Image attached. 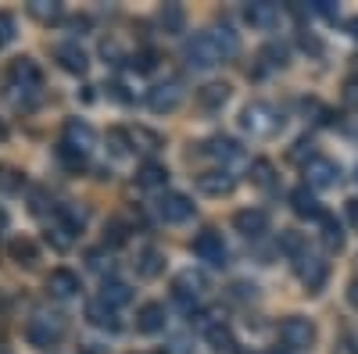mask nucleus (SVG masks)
Masks as SVG:
<instances>
[{"label":"nucleus","mask_w":358,"mask_h":354,"mask_svg":"<svg viewBox=\"0 0 358 354\" xmlns=\"http://www.w3.org/2000/svg\"><path fill=\"white\" fill-rule=\"evenodd\" d=\"M33 212H36V215H43V212H47V197H43V190H36V193H33Z\"/></svg>","instance_id":"obj_50"},{"label":"nucleus","mask_w":358,"mask_h":354,"mask_svg":"<svg viewBox=\"0 0 358 354\" xmlns=\"http://www.w3.org/2000/svg\"><path fill=\"white\" fill-rule=\"evenodd\" d=\"M126 240H129V229H126L122 222H118V219L104 226V247H122Z\"/></svg>","instance_id":"obj_39"},{"label":"nucleus","mask_w":358,"mask_h":354,"mask_svg":"<svg viewBox=\"0 0 358 354\" xmlns=\"http://www.w3.org/2000/svg\"><path fill=\"white\" fill-rule=\"evenodd\" d=\"M251 183L258 186V190H273L276 186V165L268 161V158H258V161H251Z\"/></svg>","instance_id":"obj_28"},{"label":"nucleus","mask_w":358,"mask_h":354,"mask_svg":"<svg viewBox=\"0 0 358 354\" xmlns=\"http://www.w3.org/2000/svg\"><path fill=\"white\" fill-rule=\"evenodd\" d=\"M158 215L165 219V222H187L190 215H194V200L187 197V193H165V197H158Z\"/></svg>","instance_id":"obj_11"},{"label":"nucleus","mask_w":358,"mask_h":354,"mask_svg":"<svg viewBox=\"0 0 358 354\" xmlns=\"http://www.w3.org/2000/svg\"><path fill=\"white\" fill-rule=\"evenodd\" d=\"M315 154H312V140L308 136H301L294 147H290V161H297V165H308Z\"/></svg>","instance_id":"obj_42"},{"label":"nucleus","mask_w":358,"mask_h":354,"mask_svg":"<svg viewBox=\"0 0 358 354\" xmlns=\"http://www.w3.org/2000/svg\"><path fill=\"white\" fill-rule=\"evenodd\" d=\"M104 90H108V94H111L118 104H129V101H133V94H126V86H122V82H108Z\"/></svg>","instance_id":"obj_44"},{"label":"nucleus","mask_w":358,"mask_h":354,"mask_svg":"<svg viewBox=\"0 0 358 354\" xmlns=\"http://www.w3.org/2000/svg\"><path fill=\"white\" fill-rule=\"evenodd\" d=\"M348 222L358 229V197H351V200H348Z\"/></svg>","instance_id":"obj_51"},{"label":"nucleus","mask_w":358,"mask_h":354,"mask_svg":"<svg viewBox=\"0 0 358 354\" xmlns=\"http://www.w3.org/2000/svg\"><path fill=\"white\" fill-rule=\"evenodd\" d=\"M204 340H208V347L219 351V354H236V340H233L226 322H212V326L204 330Z\"/></svg>","instance_id":"obj_23"},{"label":"nucleus","mask_w":358,"mask_h":354,"mask_svg":"<svg viewBox=\"0 0 358 354\" xmlns=\"http://www.w3.org/2000/svg\"><path fill=\"white\" fill-rule=\"evenodd\" d=\"M348 33H351V40H358V15L348 18Z\"/></svg>","instance_id":"obj_55"},{"label":"nucleus","mask_w":358,"mask_h":354,"mask_svg":"<svg viewBox=\"0 0 358 354\" xmlns=\"http://www.w3.org/2000/svg\"><path fill=\"white\" fill-rule=\"evenodd\" d=\"M158 22H162V29H165L169 36H179L187 29V11L179 8V4H165L162 15H158Z\"/></svg>","instance_id":"obj_29"},{"label":"nucleus","mask_w":358,"mask_h":354,"mask_svg":"<svg viewBox=\"0 0 358 354\" xmlns=\"http://www.w3.org/2000/svg\"><path fill=\"white\" fill-rule=\"evenodd\" d=\"M355 175H358V168H355Z\"/></svg>","instance_id":"obj_59"},{"label":"nucleus","mask_w":358,"mask_h":354,"mask_svg":"<svg viewBox=\"0 0 358 354\" xmlns=\"http://www.w3.org/2000/svg\"><path fill=\"white\" fill-rule=\"evenodd\" d=\"M86 318H90V326H97V330H108V333H118V315H115V308L111 304H104V301H90L86 304Z\"/></svg>","instance_id":"obj_19"},{"label":"nucleus","mask_w":358,"mask_h":354,"mask_svg":"<svg viewBox=\"0 0 358 354\" xmlns=\"http://www.w3.org/2000/svg\"><path fill=\"white\" fill-rule=\"evenodd\" d=\"M319 226H322V247H326V251H341V247H344V229H341V222H337L334 215L322 212Z\"/></svg>","instance_id":"obj_30"},{"label":"nucleus","mask_w":358,"mask_h":354,"mask_svg":"<svg viewBox=\"0 0 358 354\" xmlns=\"http://www.w3.org/2000/svg\"><path fill=\"white\" fill-rule=\"evenodd\" d=\"M15 40V15L11 11H0V43H11Z\"/></svg>","instance_id":"obj_43"},{"label":"nucleus","mask_w":358,"mask_h":354,"mask_svg":"<svg viewBox=\"0 0 358 354\" xmlns=\"http://www.w3.org/2000/svg\"><path fill=\"white\" fill-rule=\"evenodd\" d=\"M301 47H305V50H312V54H322V43H319L315 36H308V33H301Z\"/></svg>","instance_id":"obj_49"},{"label":"nucleus","mask_w":358,"mask_h":354,"mask_svg":"<svg viewBox=\"0 0 358 354\" xmlns=\"http://www.w3.org/2000/svg\"><path fill=\"white\" fill-rule=\"evenodd\" d=\"M315 11H319V15H326V18H337L334 0H315Z\"/></svg>","instance_id":"obj_47"},{"label":"nucleus","mask_w":358,"mask_h":354,"mask_svg":"<svg viewBox=\"0 0 358 354\" xmlns=\"http://www.w3.org/2000/svg\"><path fill=\"white\" fill-rule=\"evenodd\" d=\"M72 236H76V233H69L62 222H54V226L47 229V240L54 244V251H69V247H72Z\"/></svg>","instance_id":"obj_40"},{"label":"nucleus","mask_w":358,"mask_h":354,"mask_svg":"<svg viewBox=\"0 0 358 354\" xmlns=\"http://www.w3.org/2000/svg\"><path fill=\"white\" fill-rule=\"evenodd\" d=\"M241 126H244V133H251V136H276V133L283 129V115H280L273 104L255 101V104L244 108Z\"/></svg>","instance_id":"obj_2"},{"label":"nucleus","mask_w":358,"mask_h":354,"mask_svg":"<svg viewBox=\"0 0 358 354\" xmlns=\"http://www.w3.org/2000/svg\"><path fill=\"white\" fill-rule=\"evenodd\" d=\"M83 354H108V351H101L97 344H86V347H83Z\"/></svg>","instance_id":"obj_56"},{"label":"nucleus","mask_w":358,"mask_h":354,"mask_svg":"<svg viewBox=\"0 0 358 354\" xmlns=\"http://www.w3.org/2000/svg\"><path fill=\"white\" fill-rule=\"evenodd\" d=\"M69 29H72V33H79V36H83L86 29H90V18H86V15H76V18H69Z\"/></svg>","instance_id":"obj_46"},{"label":"nucleus","mask_w":358,"mask_h":354,"mask_svg":"<svg viewBox=\"0 0 358 354\" xmlns=\"http://www.w3.org/2000/svg\"><path fill=\"white\" fill-rule=\"evenodd\" d=\"M244 18L248 25L255 29H276L280 25V4H268V0H251L244 8Z\"/></svg>","instance_id":"obj_14"},{"label":"nucleus","mask_w":358,"mask_h":354,"mask_svg":"<svg viewBox=\"0 0 358 354\" xmlns=\"http://www.w3.org/2000/svg\"><path fill=\"white\" fill-rule=\"evenodd\" d=\"M108 151H111L115 158H126V154L133 151V133H126V129H108Z\"/></svg>","instance_id":"obj_34"},{"label":"nucleus","mask_w":358,"mask_h":354,"mask_svg":"<svg viewBox=\"0 0 358 354\" xmlns=\"http://www.w3.org/2000/svg\"><path fill=\"white\" fill-rule=\"evenodd\" d=\"M201 290H204V276H197V272H179L176 283H172V297H176V304L183 308V311H194Z\"/></svg>","instance_id":"obj_7"},{"label":"nucleus","mask_w":358,"mask_h":354,"mask_svg":"<svg viewBox=\"0 0 358 354\" xmlns=\"http://www.w3.org/2000/svg\"><path fill=\"white\" fill-rule=\"evenodd\" d=\"M57 161H62L69 172H83L86 168V154L76 151V147H69L65 140H62V147H57Z\"/></svg>","instance_id":"obj_36"},{"label":"nucleus","mask_w":358,"mask_h":354,"mask_svg":"<svg viewBox=\"0 0 358 354\" xmlns=\"http://www.w3.org/2000/svg\"><path fill=\"white\" fill-rule=\"evenodd\" d=\"M29 15L43 25H54V22H62V4L57 0H29Z\"/></svg>","instance_id":"obj_31"},{"label":"nucleus","mask_w":358,"mask_h":354,"mask_svg":"<svg viewBox=\"0 0 358 354\" xmlns=\"http://www.w3.org/2000/svg\"><path fill=\"white\" fill-rule=\"evenodd\" d=\"M348 301L358 308V276H355V279H351V286H348Z\"/></svg>","instance_id":"obj_54"},{"label":"nucleus","mask_w":358,"mask_h":354,"mask_svg":"<svg viewBox=\"0 0 358 354\" xmlns=\"http://www.w3.org/2000/svg\"><path fill=\"white\" fill-rule=\"evenodd\" d=\"M65 330H69V318L65 315H57V311H36L33 318L25 322V340L33 344V347H40V351H47V347H54L57 340L65 337Z\"/></svg>","instance_id":"obj_1"},{"label":"nucleus","mask_w":358,"mask_h":354,"mask_svg":"<svg viewBox=\"0 0 358 354\" xmlns=\"http://www.w3.org/2000/svg\"><path fill=\"white\" fill-rule=\"evenodd\" d=\"M233 297H241V301L255 297V286H248V283H233Z\"/></svg>","instance_id":"obj_48"},{"label":"nucleus","mask_w":358,"mask_h":354,"mask_svg":"<svg viewBox=\"0 0 358 354\" xmlns=\"http://www.w3.org/2000/svg\"><path fill=\"white\" fill-rule=\"evenodd\" d=\"M334 354H358V347H355V344H351V340H341V344H337V351H334Z\"/></svg>","instance_id":"obj_53"},{"label":"nucleus","mask_w":358,"mask_h":354,"mask_svg":"<svg viewBox=\"0 0 358 354\" xmlns=\"http://www.w3.org/2000/svg\"><path fill=\"white\" fill-rule=\"evenodd\" d=\"M305 175H308V186L326 190V186H337L341 183V165L330 161V158H312L305 165Z\"/></svg>","instance_id":"obj_9"},{"label":"nucleus","mask_w":358,"mask_h":354,"mask_svg":"<svg viewBox=\"0 0 358 354\" xmlns=\"http://www.w3.org/2000/svg\"><path fill=\"white\" fill-rule=\"evenodd\" d=\"M229 86L226 82H208V86H201L197 90V104L204 108V111H222L226 104H229Z\"/></svg>","instance_id":"obj_20"},{"label":"nucleus","mask_w":358,"mask_h":354,"mask_svg":"<svg viewBox=\"0 0 358 354\" xmlns=\"http://www.w3.org/2000/svg\"><path fill=\"white\" fill-rule=\"evenodd\" d=\"M57 222H62L69 233H79L83 222H86V215L76 208V204H57Z\"/></svg>","instance_id":"obj_35"},{"label":"nucleus","mask_w":358,"mask_h":354,"mask_svg":"<svg viewBox=\"0 0 358 354\" xmlns=\"http://www.w3.org/2000/svg\"><path fill=\"white\" fill-rule=\"evenodd\" d=\"M162 272H165V258H162L155 247L140 251V258H136V276H143V279H155V276H162Z\"/></svg>","instance_id":"obj_27"},{"label":"nucleus","mask_w":358,"mask_h":354,"mask_svg":"<svg viewBox=\"0 0 358 354\" xmlns=\"http://www.w3.org/2000/svg\"><path fill=\"white\" fill-rule=\"evenodd\" d=\"M262 61H265L268 68H283V65H287V47H283V43H268V47L262 50Z\"/></svg>","instance_id":"obj_41"},{"label":"nucleus","mask_w":358,"mask_h":354,"mask_svg":"<svg viewBox=\"0 0 358 354\" xmlns=\"http://www.w3.org/2000/svg\"><path fill=\"white\" fill-rule=\"evenodd\" d=\"M208 36H212V43L219 47V54L226 57V61L241 54V36H236L229 25H212V29H208Z\"/></svg>","instance_id":"obj_22"},{"label":"nucleus","mask_w":358,"mask_h":354,"mask_svg":"<svg viewBox=\"0 0 358 354\" xmlns=\"http://www.w3.org/2000/svg\"><path fill=\"white\" fill-rule=\"evenodd\" d=\"M201 151L208 154V158H215V161H233V158H241V143L236 140H229V136H212Z\"/></svg>","instance_id":"obj_25"},{"label":"nucleus","mask_w":358,"mask_h":354,"mask_svg":"<svg viewBox=\"0 0 358 354\" xmlns=\"http://www.w3.org/2000/svg\"><path fill=\"white\" fill-rule=\"evenodd\" d=\"M280 340L287 344V351H308V347L315 344V322L305 318V315H290V318H283Z\"/></svg>","instance_id":"obj_3"},{"label":"nucleus","mask_w":358,"mask_h":354,"mask_svg":"<svg viewBox=\"0 0 358 354\" xmlns=\"http://www.w3.org/2000/svg\"><path fill=\"white\" fill-rule=\"evenodd\" d=\"M65 143L86 154L90 147L97 143V133L90 129V122H83V118H69V122H65Z\"/></svg>","instance_id":"obj_17"},{"label":"nucleus","mask_w":358,"mask_h":354,"mask_svg":"<svg viewBox=\"0 0 358 354\" xmlns=\"http://www.w3.org/2000/svg\"><path fill=\"white\" fill-rule=\"evenodd\" d=\"M280 251H283V254H294V258H305V254H308V251H305V236L294 233V229H287V233L280 236Z\"/></svg>","instance_id":"obj_37"},{"label":"nucleus","mask_w":358,"mask_h":354,"mask_svg":"<svg viewBox=\"0 0 358 354\" xmlns=\"http://www.w3.org/2000/svg\"><path fill=\"white\" fill-rule=\"evenodd\" d=\"M297 276H301L308 293H319L326 276H330V265H326L322 258H315V254H305V258H297Z\"/></svg>","instance_id":"obj_8"},{"label":"nucleus","mask_w":358,"mask_h":354,"mask_svg":"<svg viewBox=\"0 0 358 354\" xmlns=\"http://www.w3.org/2000/svg\"><path fill=\"white\" fill-rule=\"evenodd\" d=\"M165 304H158V301H147V304H140V311H136V330L140 333H162L165 330Z\"/></svg>","instance_id":"obj_18"},{"label":"nucleus","mask_w":358,"mask_h":354,"mask_svg":"<svg viewBox=\"0 0 358 354\" xmlns=\"http://www.w3.org/2000/svg\"><path fill=\"white\" fill-rule=\"evenodd\" d=\"M4 186H8V190H22L25 179H18V172H15V168H4Z\"/></svg>","instance_id":"obj_45"},{"label":"nucleus","mask_w":358,"mask_h":354,"mask_svg":"<svg viewBox=\"0 0 358 354\" xmlns=\"http://www.w3.org/2000/svg\"><path fill=\"white\" fill-rule=\"evenodd\" d=\"M233 175L229 172H222V168H212V172H201L197 175V190L204 193V197H226L229 190H233Z\"/></svg>","instance_id":"obj_15"},{"label":"nucleus","mask_w":358,"mask_h":354,"mask_svg":"<svg viewBox=\"0 0 358 354\" xmlns=\"http://www.w3.org/2000/svg\"><path fill=\"white\" fill-rule=\"evenodd\" d=\"M54 61L62 65L65 72H72V75H83L90 68V57H86V50L79 43H57L54 47Z\"/></svg>","instance_id":"obj_13"},{"label":"nucleus","mask_w":358,"mask_h":354,"mask_svg":"<svg viewBox=\"0 0 358 354\" xmlns=\"http://www.w3.org/2000/svg\"><path fill=\"white\" fill-rule=\"evenodd\" d=\"M165 183H169V168H165V165H158V161H143V165H140L136 186H143V190H162Z\"/></svg>","instance_id":"obj_24"},{"label":"nucleus","mask_w":358,"mask_h":354,"mask_svg":"<svg viewBox=\"0 0 358 354\" xmlns=\"http://www.w3.org/2000/svg\"><path fill=\"white\" fill-rule=\"evenodd\" d=\"M101 301H104V304H111V308H122V304H129V301H133V290H129L126 283H118V279H108V283H104V290H101Z\"/></svg>","instance_id":"obj_32"},{"label":"nucleus","mask_w":358,"mask_h":354,"mask_svg":"<svg viewBox=\"0 0 358 354\" xmlns=\"http://www.w3.org/2000/svg\"><path fill=\"white\" fill-rule=\"evenodd\" d=\"M8 254H11L15 265H25V269H33V265L40 261L36 244H33V240H25V236H15V240L8 244Z\"/></svg>","instance_id":"obj_26"},{"label":"nucleus","mask_w":358,"mask_h":354,"mask_svg":"<svg viewBox=\"0 0 358 354\" xmlns=\"http://www.w3.org/2000/svg\"><path fill=\"white\" fill-rule=\"evenodd\" d=\"M8 82L22 94H36L43 86V72H40V65L33 61V57H15L11 68H8Z\"/></svg>","instance_id":"obj_4"},{"label":"nucleus","mask_w":358,"mask_h":354,"mask_svg":"<svg viewBox=\"0 0 358 354\" xmlns=\"http://www.w3.org/2000/svg\"><path fill=\"white\" fill-rule=\"evenodd\" d=\"M187 61H190L194 68H215V65L226 61V57L219 54V47L212 43V36L201 33V36H194V40L187 43Z\"/></svg>","instance_id":"obj_6"},{"label":"nucleus","mask_w":358,"mask_h":354,"mask_svg":"<svg viewBox=\"0 0 358 354\" xmlns=\"http://www.w3.org/2000/svg\"><path fill=\"white\" fill-rule=\"evenodd\" d=\"M233 226H236V233H244L248 240H258V236L268 229V219H265V212H258V208H244V212L233 215Z\"/></svg>","instance_id":"obj_16"},{"label":"nucleus","mask_w":358,"mask_h":354,"mask_svg":"<svg viewBox=\"0 0 358 354\" xmlns=\"http://www.w3.org/2000/svg\"><path fill=\"white\" fill-rule=\"evenodd\" d=\"M265 354H287V351H265Z\"/></svg>","instance_id":"obj_57"},{"label":"nucleus","mask_w":358,"mask_h":354,"mask_svg":"<svg viewBox=\"0 0 358 354\" xmlns=\"http://www.w3.org/2000/svg\"><path fill=\"white\" fill-rule=\"evenodd\" d=\"M290 208H294L297 219H322V208H319V200H315V193L308 186H297L290 193Z\"/></svg>","instance_id":"obj_21"},{"label":"nucleus","mask_w":358,"mask_h":354,"mask_svg":"<svg viewBox=\"0 0 358 354\" xmlns=\"http://www.w3.org/2000/svg\"><path fill=\"white\" fill-rule=\"evenodd\" d=\"M344 97H348V104H355V108H358V86H355V82H348V86H344Z\"/></svg>","instance_id":"obj_52"},{"label":"nucleus","mask_w":358,"mask_h":354,"mask_svg":"<svg viewBox=\"0 0 358 354\" xmlns=\"http://www.w3.org/2000/svg\"><path fill=\"white\" fill-rule=\"evenodd\" d=\"M133 147H136V151L155 154L158 147H162V136H158V133H151V129H133Z\"/></svg>","instance_id":"obj_38"},{"label":"nucleus","mask_w":358,"mask_h":354,"mask_svg":"<svg viewBox=\"0 0 358 354\" xmlns=\"http://www.w3.org/2000/svg\"><path fill=\"white\" fill-rule=\"evenodd\" d=\"M241 354H248V351H241Z\"/></svg>","instance_id":"obj_58"},{"label":"nucleus","mask_w":358,"mask_h":354,"mask_svg":"<svg viewBox=\"0 0 358 354\" xmlns=\"http://www.w3.org/2000/svg\"><path fill=\"white\" fill-rule=\"evenodd\" d=\"M126 61H129V68H133V72H140V75H147V72H155V68H158V54H155L151 47H143V50H136V54H129V57H126Z\"/></svg>","instance_id":"obj_33"},{"label":"nucleus","mask_w":358,"mask_h":354,"mask_svg":"<svg viewBox=\"0 0 358 354\" xmlns=\"http://www.w3.org/2000/svg\"><path fill=\"white\" fill-rule=\"evenodd\" d=\"M79 290H83V283H79V276L72 269H50V276H47V293L50 297L69 301V297H76Z\"/></svg>","instance_id":"obj_12"},{"label":"nucleus","mask_w":358,"mask_h":354,"mask_svg":"<svg viewBox=\"0 0 358 354\" xmlns=\"http://www.w3.org/2000/svg\"><path fill=\"white\" fill-rule=\"evenodd\" d=\"M179 104H183V90H179L176 82H162V86H151V90H147V108H151L155 115H169Z\"/></svg>","instance_id":"obj_10"},{"label":"nucleus","mask_w":358,"mask_h":354,"mask_svg":"<svg viewBox=\"0 0 358 354\" xmlns=\"http://www.w3.org/2000/svg\"><path fill=\"white\" fill-rule=\"evenodd\" d=\"M194 254H197L201 261H208V265H215V269H222L226 258H229V251H226V244H222V233H215V229L197 233V236H194Z\"/></svg>","instance_id":"obj_5"}]
</instances>
